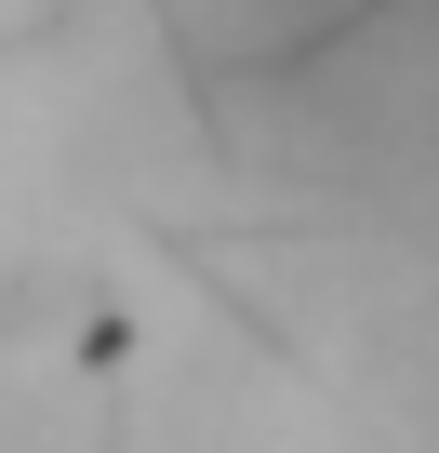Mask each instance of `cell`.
<instances>
[{
	"instance_id": "obj_1",
	"label": "cell",
	"mask_w": 439,
	"mask_h": 453,
	"mask_svg": "<svg viewBox=\"0 0 439 453\" xmlns=\"http://www.w3.org/2000/svg\"><path fill=\"white\" fill-rule=\"evenodd\" d=\"M386 0H173V27H186V54L213 67V81H280V67H307L320 41H346V27H373Z\"/></svg>"
}]
</instances>
